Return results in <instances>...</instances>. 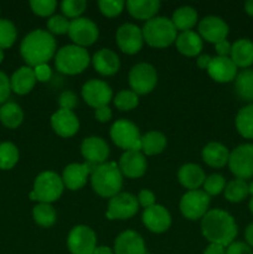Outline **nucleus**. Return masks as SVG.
<instances>
[{
    "label": "nucleus",
    "instance_id": "f257e3e1",
    "mask_svg": "<svg viewBox=\"0 0 253 254\" xmlns=\"http://www.w3.org/2000/svg\"><path fill=\"white\" fill-rule=\"evenodd\" d=\"M201 232L210 243L228 247L237 236V225L232 216L226 211L208 210L201 218Z\"/></svg>",
    "mask_w": 253,
    "mask_h": 254
},
{
    "label": "nucleus",
    "instance_id": "f03ea898",
    "mask_svg": "<svg viewBox=\"0 0 253 254\" xmlns=\"http://www.w3.org/2000/svg\"><path fill=\"white\" fill-rule=\"evenodd\" d=\"M20 54L27 66L34 68L42 64H49L56 55V40L46 30H32L24 37L20 45Z\"/></svg>",
    "mask_w": 253,
    "mask_h": 254
},
{
    "label": "nucleus",
    "instance_id": "7ed1b4c3",
    "mask_svg": "<svg viewBox=\"0 0 253 254\" xmlns=\"http://www.w3.org/2000/svg\"><path fill=\"white\" fill-rule=\"evenodd\" d=\"M91 185L94 192L104 198L118 195L123 186V175L119 166L113 161H107L94 166L91 174Z\"/></svg>",
    "mask_w": 253,
    "mask_h": 254
},
{
    "label": "nucleus",
    "instance_id": "20e7f679",
    "mask_svg": "<svg viewBox=\"0 0 253 254\" xmlns=\"http://www.w3.org/2000/svg\"><path fill=\"white\" fill-rule=\"evenodd\" d=\"M144 42L154 49H165L173 45L178 37V30L171 19L165 16H155L144 24Z\"/></svg>",
    "mask_w": 253,
    "mask_h": 254
},
{
    "label": "nucleus",
    "instance_id": "39448f33",
    "mask_svg": "<svg viewBox=\"0 0 253 254\" xmlns=\"http://www.w3.org/2000/svg\"><path fill=\"white\" fill-rule=\"evenodd\" d=\"M91 62L88 51L77 45H66L55 55V66L57 71L68 76L79 74Z\"/></svg>",
    "mask_w": 253,
    "mask_h": 254
},
{
    "label": "nucleus",
    "instance_id": "423d86ee",
    "mask_svg": "<svg viewBox=\"0 0 253 254\" xmlns=\"http://www.w3.org/2000/svg\"><path fill=\"white\" fill-rule=\"evenodd\" d=\"M63 181L55 171H44L39 174L34 181V189L29 197L40 203H52L63 193Z\"/></svg>",
    "mask_w": 253,
    "mask_h": 254
},
{
    "label": "nucleus",
    "instance_id": "0eeeda50",
    "mask_svg": "<svg viewBox=\"0 0 253 254\" xmlns=\"http://www.w3.org/2000/svg\"><path fill=\"white\" fill-rule=\"evenodd\" d=\"M111 139L118 148L128 150H141V135L139 128L130 121L119 119L112 126Z\"/></svg>",
    "mask_w": 253,
    "mask_h": 254
},
{
    "label": "nucleus",
    "instance_id": "6e6552de",
    "mask_svg": "<svg viewBox=\"0 0 253 254\" xmlns=\"http://www.w3.org/2000/svg\"><path fill=\"white\" fill-rule=\"evenodd\" d=\"M129 86L131 91L138 96L148 94L153 91L158 83V73L153 64L140 62L134 64L128 74Z\"/></svg>",
    "mask_w": 253,
    "mask_h": 254
},
{
    "label": "nucleus",
    "instance_id": "1a4fd4ad",
    "mask_svg": "<svg viewBox=\"0 0 253 254\" xmlns=\"http://www.w3.org/2000/svg\"><path fill=\"white\" fill-rule=\"evenodd\" d=\"M228 168L241 180L253 176V144H242L230 153Z\"/></svg>",
    "mask_w": 253,
    "mask_h": 254
},
{
    "label": "nucleus",
    "instance_id": "9d476101",
    "mask_svg": "<svg viewBox=\"0 0 253 254\" xmlns=\"http://www.w3.org/2000/svg\"><path fill=\"white\" fill-rule=\"evenodd\" d=\"M210 196L203 190L188 191L180 200V211L185 218L196 221L202 218L208 211Z\"/></svg>",
    "mask_w": 253,
    "mask_h": 254
},
{
    "label": "nucleus",
    "instance_id": "9b49d317",
    "mask_svg": "<svg viewBox=\"0 0 253 254\" xmlns=\"http://www.w3.org/2000/svg\"><path fill=\"white\" fill-rule=\"evenodd\" d=\"M67 248L71 254H93L97 248L96 233L88 226H74L67 237Z\"/></svg>",
    "mask_w": 253,
    "mask_h": 254
},
{
    "label": "nucleus",
    "instance_id": "f8f14e48",
    "mask_svg": "<svg viewBox=\"0 0 253 254\" xmlns=\"http://www.w3.org/2000/svg\"><path fill=\"white\" fill-rule=\"evenodd\" d=\"M139 203L136 196L129 192H119L108 201L106 216L108 220H129L136 215Z\"/></svg>",
    "mask_w": 253,
    "mask_h": 254
},
{
    "label": "nucleus",
    "instance_id": "ddd939ff",
    "mask_svg": "<svg viewBox=\"0 0 253 254\" xmlns=\"http://www.w3.org/2000/svg\"><path fill=\"white\" fill-rule=\"evenodd\" d=\"M68 36L73 45L86 49L87 46H91L98 40L99 30L91 19L81 16L71 21Z\"/></svg>",
    "mask_w": 253,
    "mask_h": 254
},
{
    "label": "nucleus",
    "instance_id": "4468645a",
    "mask_svg": "<svg viewBox=\"0 0 253 254\" xmlns=\"http://www.w3.org/2000/svg\"><path fill=\"white\" fill-rule=\"evenodd\" d=\"M82 98L92 108L97 109L108 106L113 99V91L107 82L101 79H89L82 87Z\"/></svg>",
    "mask_w": 253,
    "mask_h": 254
},
{
    "label": "nucleus",
    "instance_id": "2eb2a0df",
    "mask_svg": "<svg viewBox=\"0 0 253 254\" xmlns=\"http://www.w3.org/2000/svg\"><path fill=\"white\" fill-rule=\"evenodd\" d=\"M116 42L122 52L135 55L143 49V31L134 24H123L117 30Z\"/></svg>",
    "mask_w": 253,
    "mask_h": 254
},
{
    "label": "nucleus",
    "instance_id": "dca6fc26",
    "mask_svg": "<svg viewBox=\"0 0 253 254\" xmlns=\"http://www.w3.org/2000/svg\"><path fill=\"white\" fill-rule=\"evenodd\" d=\"M109 153V146L107 141L101 136H87L81 144V154L86 163L91 165H101L107 163Z\"/></svg>",
    "mask_w": 253,
    "mask_h": 254
},
{
    "label": "nucleus",
    "instance_id": "f3484780",
    "mask_svg": "<svg viewBox=\"0 0 253 254\" xmlns=\"http://www.w3.org/2000/svg\"><path fill=\"white\" fill-rule=\"evenodd\" d=\"M228 31H230L228 25L226 24L225 20L218 16L208 15L198 22V35L201 39L206 40L210 44L216 45L226 40Z\"/></svg>",
    "mask_w": 253,
    "mask_h": 254
},
{
    "label": "nucleus",
    "instance_id": "a211bd4d",
    "mask_svg": "<svg viewBox=\"0 0 253 254\" xmlns=\"http://www.w3.org/2000/svg\"><path fill=\"white\" fill-rule=\"evenodd\" d=\"M119 170L122 175L128 179H139L146 173L148 163L145 155L139 150H128L122 154L119 159Z\"/></svg>",
    "mask_w": 253,
    "mask_h": 254
},
{
    "label": "nucleus",
    "instance_id": "6ab92c4d",
    "mask_svg": "<svg viewBox=\"0 0 253 254\" xmlns=\"http://www.w3.org/2000/svg\"><path fill=\"white\" fill-rule=\"evenodd\" d=\"M141 221L150 232L163 233L170 228L171 215L164 206L155 203L154 206L144 208Z\"/></svg>",
    "mask_w": 253,
    "mask_h": 254
},
{
    "label": "nucleus",
    "instance_id": "aec40b11",
    "mask_svg": "<svg viewBox=\"0 0 253 254\" xmlns=\"http://www.w3.org/2000/svg\"><path fill=\"white\" fill-rule=\"evenodd\" d=\"M93 169L94 165H91L88 163H72L67 165L63 169V173H62L61 176L64 188H67L71 191L81 190L87 184L88 176L91 175Z\"/></svg>",
    "mask_w": 253,
    "mask_h": 254
},
{
    "label": "nucleus",
    "instance_id": "412c9836",
    "mask_svg": "<svg viewBox=\"0 0 253 254\" xmlns=\"http://www.w3.org/2000/svg\"><path fill=\"white\" fill-rule=\"evenodd\" d=\"M51 127L61 138H71L79 130L78 117L73 111L59 109L51 117Z\"/></svg>",
    "mask_w": 253,
    "mask_h": 254
},
{
    "label": "nucleus",
    "instance_id": "4be33fe9",
    "mask_svg": "<svg viewBox=\"0 0 253 254\" xmlns=\"http://www.w3.org/2000/svg\"><path fill=\"white\" fill-rule=\"evenodd\" d=\"M114 254H146L145 242L138 232L126 230L114 241Z\"/></svg>",
    "mask_w": 253,
    "mask_h": 254
},
{
    "label": "nucleus",
    "instance_id": "5701e85b",
    "mask_svg": "<svg viewBox=\"0 0 253 254\" xmlns=\"http://www.w3.org/2000/svg\"><path fill=\"white\" fill-rule=\"evenodd\" d=\"M208 74L213 81L218 83H227L233 81L237 76V66L233 64L231 57H212L207 68Z\"/></svg>",
    "mask_w": 253,
    "mask_h": 254
},
{
    "label": "nucleus",
    "instance_id": "b1692460",
    "mask_svg": "<svg viewBox=\"0 0 253 254\" xmlns=\"http://www.w3.org/2000/svg\"><path fill=\"white\" fill-rule=\"evenodd\" d=\"M96 72L102 76H113L121 68L119 56L111 49H101L91 59Z\"/></svg>",
    "mask_w": 253,
    "mask_h": 254
},
{
    "label": "nucleus",
    "instance_id": "393cba45",
    "mask_svg": "<svg viewBox=\"0 0 253 254\" xmlns=\"http://www.w3.org/2000/svg\"><path fill=\"white\" fill-rule=\"evenodd\" d=\"M178 180L189 191L198 190L206 180L205 171L196 164H185L178 171Z\"/></svg>",
    "mask_w": 253,
    "mask_h": 254
},
{
    "label": "nucleus",
    "instance_id": "a878e982",
    "mask_svg": "<svg viewBox=\"0 0 253 254\" xmlns=\"http://www.w3.org/2000/svg\"><path fill=\"white\" fill-rule=\"evenodd\" d=\"M36 82L37 79L35 77L34 68L29 66H22L12 73L11 78H10V86H11V91L14 93L24 96L34 89Z\"/></svg>",
    "mask_w": 253,
    "mask_h": 254
},
{
    "label": "nucleus",
    "instance_id": "bb28decb",
    "mask_svg": "<svg viewBox=\"0 0 253 254\" xmlns=\"http://www.w3.org/2000/svg\"><path fill=\"white\" fill-rule=\"evenodd\" d=\"M159 0H129L126 2L128 12L136 20L149 21L156 16L160 9Z\"/></svg>",
    "mask_w": 253,
    "mask_h": 254
},
{
    "label": "nucleus",
    "instance_id": "cd10ccee",
    "mask_svg": "<svg viewBox=\"0 0 253 254\" xmlns=\"http://www.w3.org/2000/svg\"><path fill=\"white\" fill-rule=\"evenodd\" d=\"M201 155H202V160L206 165L220 169L223 168L226 164H228L230 151L223 144L217 143V141H211L207 145L203 146Z\"/></svg>",
    "mask_w": 253,
    "mask_h": 254
},
{
    "label": "nucleus",
    "instance_id": "c85d7f7f",
    "mask_svg": "<svg viewBox=\"0 0 253 254\" xmlns=\"http://www.w3.org/2000/svg\"><path fill=\"white\" fill-rule=\"evenodd\" d=\"M176 50L181 55L188 57H195L202 51L203 42L200 35L195 31H185L181 32L176 37Z\"/></svg>",
    "mask_w": 253,
    "mask_h": 254
},
{
    "label": "nucleus",
    "instance_id": "c756f323",
    "mask_svg": "<svg viewBox=\"0 0 253 254\" xmlns=\"http://www.w3.org/2000/svg\"><path fill=\"white\" fill-rule=\"evenodd\" d=\"M231 60L237 67L247 68L253 64V42L248 39H240L231 47Z\"/></svg>",
    "mask_w": 253,
    "mask_h": 254
},
{
    "label": "nucleus",
    "instance_id": "7c9ffc66",
    "mask_svg": "<svg viewBox=\"0 0 253 254\" xmlns=\"http://www.w3.org/2000/svg\"><path fill=\"white\" fill-rule=\"evenodd\" d=\"M168 145L166 136L161 131L150 130L141 135V153L144 155H158L163 153Z\"/></svg>",
    "mask_w": 253,
    "mask_h": 254
},
{
    "label": "nucleus",
    "instance_id": "2f4dec72",
    "mask_svg": "<svg viewBox=\"0 0 253 254\" xmlns=\"http://www.w3.org/2000/svg\"><path fill=\"white\" fill-rule=\"evenodd\" d=\"M171 21L178 31H191L197 24V11L192 6H180L174 11Z\"/></svg>",
    "mask_w": 253,
    "mask_h": 254
},
{
    "label": "nucleus",
    "instance_id": "473e14b6",
    "mask_svg": "<svg viewBox=\"0 0 253 254\" xmlns=\"http://www.w3.org/2000/svg\"><path fill=\"white\" fill-rule=\"evenodd\" d=\"M24 121V112L19 104L6 102L0 107V122L9 129H15Z\"/></svg>",
    "mask_w": 253,
    "mask_h": 254
},
{
    "label": "nucleus",
    "instance_id": "72a5a7b5",
    "mask_svg": "<svg viewBox=\"0 0 253 254\" xmlns=\"http://www.w3.org/2000/svg\"><path fill=\"white\" fill-rule=\"evenodd\" d=\"M237 96L246 102H253V69H245L236 76Z\"/></svg>",
    "mask_w": 253,
    "mask_h": 254
},
{
    "label": "nucleus",
    "instance_id": "f704fd0d",
    "mask_svg": "<svg viewBox=\"0 0 253 254\" xmlns=\"http://www.w3.org/2000/svg\"><path fill=\"white\" fill-rule=\"evenodd\" d=\"M34 221L44 228H50L56 223L57 213L51 203H37L32 210Z\"/></svg>",
    "mask_w": 253,
    "mask_h": 254
},
{
    "label": "nucleus",
    "instance_id": "c9c22d12",
    "mask_svg": "<svg viewBox=\"0 0 253 254\" xmlns=\"http://www.w3.org/2000/svg\"><path fill=\"white\" fill-rule=\"evenodd\" d=\"M236 128L243 138L253 139V104H248L238 112Z\"/></svg>",
    "mask_w": 253,
    "mask_h": 254
},
{
    "label": "nucleus",
    "instance_id": "e433bc0d",
    "mask_svg": "<svg viewBox=\"0 0 253 254\" xmlns=\"http://www.w3.org/2000/svg\"><path fill=\"white\" fill-rule=\"evenodd\" d=\"M225 197L230 202H241L250 195V189L246 180L235 179L230 181L225 188Z\"/></svg>",
    "mask_w": 253,
    "mask_h": 254
},
{
    "label": "nucleus",
    "instance_id": "4c0bfd02",
    "mask_svg": "<svg viewBox=\"0 0 253 254\" xmlns=\"http://www.w3.org/2000/svg\"><path fill=\"white\" fill-rule=\"evenodd\" d=\"M19 161V149L10 141L0 143V170H10Z\"/></svg>",
    "mask_w": 253,
    "mask_h": 254
},
{
    "label": "nucleus",
    "instance_id": "58836bf2",
    "mask_svg": "<svg viewBox=\"0 0 253 254\" xmlns=\"http://www.w3.org/2000/svg\"><path fill=\"white\" fill-rule=\"evenodd\" d=\"M113 103L119 111L128 112L136 108L139 104V96L131 89H123L114 96Z\"/></svg>",
    "mask_w": 253,
    "mask_h": 254
},
{
    "label": "nucleus",
    "instance_id": "ea45409f",
    "mask_svg": "<svg viewBox=\"0 0 253 254\" xmlns=\"http://www.w3.org/2000/svg\"><path fill=\"white\" fill-rule=\"evenodd\" d=\"M17 31L15 25L7 19H0V49H9L15 44Z\"/></svg>",
    "mask_w": 253,
    "mask_h": 254
},
{
    "label": "nucleus",
    "instance_id": "a19ab883",
    "mask_svg": "<svg viewBox=\"0 0 253 254\" xmlns=\"http://www.w3.org/2000/svg\"><path fill=\"white\" fill-rule=\"evenodd\" d=\"M87 9L86 0H63L61 2L62 14L67 19H78Z\"/></svg>",
    "mask_w": 253,
    "mask_h": 254
},
{
    "label": "nucleus",
    "instance_id": "79ce46f5",
    "mask_svg": "<svg viewBox=\"0 0 253 254\" xmlns=\"http://www.w3.org/2000/svg\"><path fill=\"white\" fill-rule=\"evenodd\" d=\"M202 186L203 191H205L208 196L220 195L222 191H225L226 180L222 175H220V174H212V175L206 178Z\"/></svg>",
    "mask_w": 253,
    "mask_h": 254
},
{
    "label": "nucleus",
    "instance_id": "37998d69",
    "mask_svg": "<svg viewBox=\"0 0 253 254\" xmlns=\"http://www.w3.org/2000/svg\"><path fill=\"white\" fill-rule=\"evenodd\" d=\"M69 21L63 15H54L47 20V30L52 35H63L68 34Z\"/></svg>",
    "mask_w": 253,
    "mask_h": 254
},
{
    "label": "nucleus",
    "instance_id": "c03bdc74",
    "mask_svg": "<svg viewBox=\"0 0 253 254\" xmlns=\"http://www.w3.org/2000/svg\"><path fill=\"white\" fill-rule=\"evenodd\" d=\"M98 7L106 17H116L122 14L126 2L122 0H101L98 1Z\"/></svg>",
    "mask_w": 253,
    "mask_h": 254
},
{
    "label": "nucleus",
    "instance_id": "a18cd8bd",
    "mask_svg": "<svg viewBox=\"0 0 253 254\" xmlns=\"http://www.w3.org/2000/svg\"><path fill=\"white\" fill-rule=\"evenodd\" d=\"M30 7L32 12L41 17H47L54 14L57 7V2L55 0H31Z\"/></svg>",
    "mask_w": 253,
    "mask_h": 254
},
{
    "label": "nucleus",
    "instance_id": "49530a36",
    "mask_svg": "<svg viewBox=\"0 0 253 254\" xmlns=\"http://www.w3.org/2000/svg\"><path fill=\"white\" fill-rule=\"evenodd\" d=\"M77 104H78V98H77V96L72 91H64L60 94L59 97L60 109L72 111Z\"/></svg>",
    "mask_w": 253,
    "mask_h": 254
},
{
    "label": "nucleus",
    "instance_id": "de8ad7c7",
    "mask_svg": "<svg viewBox=\"0 0 253 254\" xmlns=\"http://www.w3.org/2000/svg\"><path fill=\"white\" fill-rule=\"evenodd\" d=\"M10 92H11V86H10V78L0 71V104L5 103L9 98Z\"/></svg>",
    "mask_w": 253,
    "mask_h": 254
},
{
    "label": "nucleus",
    "instance_id": "09e8293b",
    "mask_svg": "<svg viewBox=\"0 0 253 254\" xmlns=\"http://www.w3.org/2000/svg\"><path fill=\"white\" fill-rule=\"evenodd\" d=\"M136 200H138L139 206L144 208H148L150 206L155 205V195L150 190H146V189L139 191Z\"/></svg>",
    "mask_w": 253,
    "mask_h": 254
},
{
    "label": "nucleus",
    "instance_id": "8fccbe9b",
    "mask_svg": "<svg viewBox=\"0 0 253 254\" xmlns=\"http://www.w3.org/2000/svg\"><path fill=\"white\" fill-rule=\"evenodd\" d=\"M35 77L39 82H47L50 81L52 76V69L51 67L49 66V64H39V66L34 67Z\"/></svg>",
    "mask_w": 253,
    "mask_h": 254
},
{
    "label": "nucleus",
    "instance_id": "3c124183",
    "mask_svg": "<svg viewBox=\"0 0 253 254\" xmlns=\"http://www.w3.org/2000/svg\"><path fill=\"white\" fill-rule=\"evenodd\" d=\"M226 254H253V251L247 243L232 242L226 247Z\"/></svg>",
    "mask_w": 253,
    "mask_h": 254
},
{
    "label": "nucleus",
    "instance_id": "603ef678",
    "mask_svg": "<svg viewBox=\"0 0 253 254\" xmlns=\"http://www.w3.org/2000/svg\"><path fill=\"white\" fill-rule=\"evenodd\" d=\"M94 117L98 122L101 123H107L112 119V109L108 106L101 107V108H97L94 111Z\"/></svg>",
    "mask_w": 253,
    "mask_h": 254
},
{
    "label": "nucleus",
    "instance_id": "864d4df0",
    "mask_svg": "<svg viewBox=\"0 0 253 254\" xmlns=\"http://www.w3.org/2000/svg\"><path fill=\"white\" fill-rule=\"evenodd\" d=\"M231 47H232V45L227 40H223V41L215 45L216 52H217V55L220 57H228V55L231 54Z\"/></svg>",
    "mask_w": 253,
    "mask_h": 254
},
{
    "label": "nucleus",
    "instance_id": "5fc2aeb1",
    "mask_svg": "<svg viewBox=\"0 0 253 254\" xmlns=\"http://www.w3.org/2000/svg\"><path fill=\"white\" fill-rule=\"evenodd\" d=\"M202 254H226V247L220 245H215V243H210L203 251Z\"/></svg>",
    "mask_w": 253,
    "mask_h": 254
},
{
    "label": "nucleus",
    "instance_id": "6e6d98bb",
    "mask_svg": "<svg viewBox=\"0 0 253 254\" xmlns=\"http://www.w3.org/2000/svg\"><path fill=\"white\" fill-rule=\"evenodd\" d=\"M211 60H212V57L208 56V55H201V56H198L197 60H196V64H197L198 68L207 69L211 64Z\"/></svg>",
    "mask_w": 253,
    "mask_h": 254
},
{
    "label": "nucleus",
    "instance_id": "4d7b16f0",
    "mask_svg": "<svg viewBox=\"0 0 253 254\" xmlns=\"http://www.w3.org/2000/svg\"><path fill=\"white\" fill-rule=\"evenodd\" d=\"M246 241H247V245L251 248H253V223H251L247 228H246Z\"/></svg>",
    "mask_w": 253,
    "mask_h": 254
},
{
    "label": "nucleus",
    "instance_id": "13d9d810",
    "mask_svg": "<svg viewBox=\"0 0 253 254\" xmlns=\"http://www.w3.org/2000/svg\"><path fill=\"white\" fill-rule=\"evenodd\" d=\"M93 254H114V252L112 248L107 247V246H97Z\"/></svg>",
    "mask_w": 253,
    "mask_h": 254
},
{
    "label": "nucleus",
    "instance_id": "bf43d9fd",
    "mask_svg": "<svg viewBox=\"0 0 253 254\" xmlns=\"http://www.w3.org/2000/svg\"><path fill=\"white\" fill-rule=\"evenodd\" d=\"M245 9H246V11H247L248 15L253 16V0H250V1L246 2Z\"/></svg>",
    "mask_w": 253,
    "mask_h": 254
},
{
    "label": "nucleus",
    "instance_id": "052dcab7",
    "mask_svg": "<svg viewBox=\"0 0 253 254\" xmlns=\"http://www.w3.org/2000/svg\"><path fill=\"white\" fill-rule=\"evenodd\" d=\"M248 189H250V193L253 196V181L248 185Z\"/></svg>",
    "mask_w": 253,
    "mask_h": 254
},
{
    "label": "nucleus",
    "instance_id": "680f3d73",
    "mask_svg": "<svg viewBox=\"0 0 253 254\" xmlns=\"http://www.w3.org/2000/svg\"><path fill=\"white\" fill-rule=\"evenodd\" d=\"M2 60H4V51H2L1 49H0V64L2 62Z\"/></svg>",
    "mask_w": 253,
    "mask_h": 254
},
{
    "label": "nucleus",
    "instance_id": "e2e57ef3",
    "mask_svg": "<svg viewBox=\"0 0 253 254\" xmlns=\"http://www.w3.org/2000/svg\"><path fill=\"white\" fill-rule=\"evenodd\" d=\"M250 210H251V212L253 213V196H252V198H251V201H250Z\"/></svg>",
    "mask_w": 253,
    "mask_h": 254
}]
</instances>
